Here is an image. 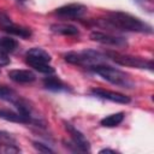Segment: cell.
Here are the masks:
<instances>
[{"mask_svg": "<svg viewBox=\"0 0 154 154\" xmlns=\"http://www.w3.org/2000/svg\"><path fill=\"white\" fill-rule=\"evenodd\" d=\"M51 29L53 32L59 34V35H64V36H76L79 34V30L77 26L69 24V23H57V24H52Z\"/></svg>", "mask_w": 154, "mask_h": 154, "instance_id": "13", "label": "cell"}, {"mask_svg": "<svg viewBox=\"0 0 154 154\" xmlns=\"http://www.w3.org/2000/svg\"><path fill=\"white\" fill-rule=\"evenodd\" d=\"M90 70H93L95 73L101 76L103 79H106L107 82H109L117 87H122V88H134L135 87V83L129 77V75H126L125 72H123L116 67L106 65L105 63L94 65L90 67Z\"/></svg>", "mask_w": 154, "mask_h": 154, "instance_id": "2", "label": "cell"}, {"mask_svg": "<svg viewBox=\"0 0 154 154\" xmlns=\"http://www.w3.org/2000/svg\"><path fill=\"white\" fill-rule=\"evenodd\" d=\"M65 129L67 130V132L71 136V141H72V146L75 147V150L77 152H89L90 150V143L87 140V137L79 131L77 130L72 124L66 123L65 122Z\"/></svg>", "mask_w": 154, "mask_h": 154, "instance_id": "8", "label": "cell"}, {"mask_svg": "<svg viewBox=\"0 0 154 154\" xmlns=\"http://www.w3.org/2000/svg\"><path fill=\"white\" fill-rule=\"evenodd\" d=\"M0 100L12 103L20 114L34 119L32 118V107L30 106V103L25 99H23L17 91L11 89L10 87L0 85ZM34 120H36V119H34Z\"/></svg>", "mask_w": 154, "mask_h": 154, "instance_id": "4", "label": "cell"}, {"mask_svg": "<svg viewBox=\"0 0 154 154\" xmlns=\"http://www.w3.org/2000/svg\"><path fill=\"white\" fill-rule=\"evenodd\" d=\"M90 93L100 99L103 100H108L112 102H117V103H129L131 101V99L124 94L117 93V91H112V90H106V89H101V88H94L90 90Z\"/></svg>", "mask_w": 154, "mask_h": 154, "instance_id": "10", "label": "cell"}, {"mask_svg": "<svg viewBox=\"0 0 154 154\" xmlns=\"http://www.w3.org/2000/svg\"><path fill=\"white\" fill-rule=\"evenodd\" d=\"M124 113L123 112H118V113H114V114H109L105 118L101 119L100 124L105 128H114L117 125H119L123 120H124Z\"/></svg>", "mask_w": 154, "mask_h": 154, "instance_id": "17", "label": "cell"}, {"mask_svg": "<svg viewBox=\"0 0 154 154\" xmlns=\"http://www.w3.org/2000/svg\"><path fill=\"white\" fill-rule=\"evenodd\" d=\"M18 47V42L17 40L12 38V37H8V36H4V37H0V53L1 54H8V53H12L17 49Z\"/></svg>", "mask_w": 154, "mask_h": 154, "instance_id": "16", "label": "cell"}, {"mask_svg": "<svg viewBox=\"0 0 154 154\" xmlns=\"http://www.w3.org/2000/svg\"><path fill=\"white\" fill-rule=\"evenodd\" d=\"M100 153H116V150H112V149H101Z\"/></svg>", "mask_w": 154, "mask_h": 154, "instance_id": "21", "label": "cell"}, {"mask_svg": "<svg viewBox=\"0 0 154 154\" xmlns=\"http://www.w3.org/2000/svg\"><path fill=\"white\" fill-rule=\"evenodd\" d=\"M5 32L7 34H11L13 36H18V37H22V38H28L31 36V30L29 28H25V26H22L19 24H16V23H12L11 25H8L7 28L4 29Z\"/></svg>", "mask_w": 154, "mask_h": 154, "instance_id": "15", "label": "cell"}, {"mask_svg": "<svg viewBox=\"0 0 154 154\" xmlns=\"http://www.w3.org/2000/svg\"><path fill=\"white\" fill-rule=\"evenodd\" d=\"M7 64H10V58H7L6 54H1L0 53V66L7 65Z\"/></svg>", "mask_w": 154, "mask_h": 154, "instance_id": "20", "label": "cell"}, {"mask_svg": "<svg viewBox=\"0 0 154 154\" xmlns=\"http://www.w3.org/2000/svg\"><path fill=\"white\" fill-rule=\"evenodd\" d=\"M0 118L5 119L7 122L13 123H22V124H38L37 120H34L31 118H28L23 114H20L18 111H11V109H0Z\"/></svg>", "mask_w": 154, "mask_h": 154, "instance_id": "11", "label": "cell"}, {"mask_svg": "<svg viewBox=\"0 0 154 154\" xmlns=\"http://www.w3.org/2000/svg\"><path fill=\"white\" fill-rule=\"evenodd\" d=\"M105 23L113 29L123 30V31H131V32H142V34H150L152 26L141 20L140 18L122 11H112L108 12L106 18L103 19Z\"/></svg>", "mask_w": 154, "mask_h": 154, "instance_id": "1", "label": "cell"}, {"mask_svg": "<svg viewBox=\"0 0 154 154\" xmlns=\"http://www.w3.org/2000/svg\"><path fill=\"white\" fill-rule=\"evenodd\" d=\"M43 85L53 91H64V90H69V85H66L60 78L55 77V76H51L48 75V77H46L43 79Z\"/></svg>", "mask_w": 154, "mask_h": 154, "instance_id": "14", "label": "cell"}, {"mask_svg": "<svg viewBox=\"0 0 154 154\" xmlns=\"http://www.w3.org/2000/svg\"><path fill=\"white\" fill-rule=\"evenodd\" d=\"M8 77L10 79H12L16 83H20V84H25V83H31L36 79V76L32 71L30 70H11L8 71Z\"/></svg>", "mask_w": 154, "mask_h": 154, "instance_id": "12", "label": "cell"}, {"mask_svg": "<svg viewBox=\"0 0 154 154\" xmlns=\"http://www.w3.org/2000/svg\"><path fill=\"white\" fill-rule=\"evenodd\" d=\"M90 38L95 42H99L105 46H113V47H124L128 45L126 40L122 36L112 35L108 32H102V31H91L90 32Z\"/></svg>", "mask_w": 154, "mask_h": 154, "instance_id": "7", "label": "cell"}, {"mask_svg": "<svg viewBox=\"0 0 154 154\" xmlns=\"http://www.w3.org/2000/svg\"><path fill=\"white\" fill-rule=\"evenodd\" d=\"M16 1H18V2H20V4H24V2H28L29 0H16Z\"/></svg>", "mask_w": 154, "mask_h": 154, "instance_id": "22", "label": "cell"}, {"mask_svg": "<svg viewBox=\"0 0 154 154\" xmlns=\"http://www.w3.org/2000/svg\"><path fill=\"white\" fill-rule=\"evenodd\" d=\"M51 59H52L51 54L38 47L30 48L25 53V63L29 66H31L34 70L41 73H45V75H52L55 71L53 66L49 65Z\"/></svg>", "mask_w": 154, "mask_h": 154, "instance_id": "3", "label": "cell"}, {"mask_svg": "<svg viewBox=\"0 0 154 154\" xmlns=\"http://www.w3.org/2000/svg\"><path fill=\"white\" fill-rule=\"evenodd\" d=\"M13 22H12V19L8 17V14L7 13H5L2 10H0V28H1V30H4L5 28H7L8 25H11Z\"/></svg>", "mask_w": 154, "mask_h": 154, "instance_id": "18", "label": "cell"}, {"mask_svg": "<svg viewBox=\"0 0 154 154\" xmlns=\"http://www.w3.org/2000/svg\"><path fill=\"white\" fill-rule=\"evenodd\" d=\"M87 12V7L82 4H69L64 5L54 11V14L61 18H67V19H77L81 18L84 13Z\"/></svg>", "mask_w": 154, "mask_h": 154, "instance_id": "9", "label": "cell"}, {"mask_svg": "<svg viewBox=\"0 0 154 154\" xmlns=\"http://www.w3.org/2000/svg\"><path fill=\"white\" fill-rule=\"evenodd\" d=\"M65 61L78 65V66H85L91 67L94 65L103 63V57L100 55L95 51H83V52H67L64 54Z\"/></svg>", "mask_w": 154, "mask_h": 154, "instance_id": "5", "label": "cell"}, {"mask_svg": "<svg viewBox=\"0 0 154 154\" xmlns=\"http://www.w3.org/2000/svg\"><path fill=\"white\" fill-rule=\"evenodd\" d=\"M32 146H34L38 152H41V153H53V149H51V148H49L47 144H45V143H41V142H34Z\"/></svg>", "mask_w": 154, "mask_h": 154, "instance_id": "19", "label": "cell"}, {"mask_svg": "<svg viewBox=\"0 0 154 154\" xmlns=\"http://www.w3.org/2000/svg\"><path fill=\"white\" fill-rule=\"evenodd\" d=\"M106 54L112 61H114L118 65L130 66V67H136V69H148L150 71L153 70L152 60H146L141 57H135V55L123 54L119 52H111V51H108Z\"/></svg>", "mask_w": 154, "mask_h": 154, "instance_id": "6", "label": "cell"}]
</instances>
